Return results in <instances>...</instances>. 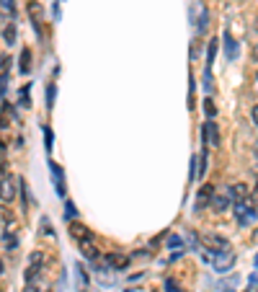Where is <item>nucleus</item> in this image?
I'll list each match as a JSON object with an SVG mask.
<instances>
[{"instance_id":"nucleus-22","label":"nucleus","mask_w":258,"mask_h":292,"mask_svg":"<svg viewBox=\"0 0 258 292\" xmlns=\"http://www.w3.org/2000/svg\"><path fill=\"white\" fill-rule=\"evenodd\" d=\"M184 246V238L181 235H170L168 238V248H181Z\"/></svg>"},{"instance_id":"nucleus-31","label":"nucleus","mask_w":258,"mask_h":292,"mask_svg":"<svg viewBox=\"0 0 258 292\" xmlns=\"http://www.w3.org/2000/svg\"><path fill=\"white\" fill-rule=\"evenodd\" d=\"M39 261H44V256H41V251H34L31 254V264H39Z\"/></svg>"},{"instance_id":"nucleus-32","label":"nucleus","mask_w":258,"mask_h":292,"mask_svg":"<svg viewBox=\"0 0 258 292\" xmlns=\"http://www.w3.org/2000/svg\"><path fill=\"white\" fill-rule=\"evenodd\" d=\"M6 127H11V124H8V119L3 114H0V130H6Z\"/></svg>"},{"instance_id":"nucleus-10","label":"nucleus","mask_w":258,"mask_h":292,"mask_svg":"<svg viewBox=\"0 0 258 292\" xmlns=\"http://www.w3.org/2000/svg\"><path fill=\"white\" fill-rule=\"evenodd\" d=\"M212 194H214V189L207 184V186H201V191H199V197H196V210H204V204L212 199Z\"/></svg>"},{"instance_id":"nucleus-14","label":"nucleus","mask_w":258,"mask_h":292,"mask_svg":"<svg viewBox=\"0 0 258 292\" xmlns=\"http://www.w3.org/2000/svg\"><path fill=\"white\" fill-rule=\"evenodd\" d=\"M235 215H238L240 225H248V207H245V202H235Z\"/></svg>"},{"instance_id":"nucleus-23","label":"nucleus","mask_w":258,"mask_h":292,"mask_svg":"<svg viewBox=\"0 0 258 292\" xmlns=\"http://www.w3.org/2000/svg\"><path fill=\"white\" fill-rule=\"evenodd\" d=\"M44 140H47V150H52L55 148V135H52L49 127H44Z\"/></svg>"},{"instance_id":"nucleus-34","label":"nucleus","mask_w":258,"mask_h":292,"mask_svg":"<svg viewBox=\"0 0 258 292\" xmlns=\"http://www.w3.org/2000/svg\"><path fill=\"white\" fill-rule=\"evenodd\" d=\"M3 269H6V266H3V261H0V274H3Z\"/></svg>"},{"instance_id":"nucleus-20","label":"nucleus","mask_w":258,"mask_h":292,"mask_svg":"<svg viewBox=\"0 0 258 292\" xmlns=\"http://www.w3.org/2000/svg\"><path fill=\"white\" fill-rule=\"evenodd\" d=\"M3 243H6V248H8V251H16V246H18V240H16L11 233H6V235H3Z\"/></svg>"},{"instance_id":"nucleus-6","label":"nucleus","mask_w":258,"mask_h":292,"mask_svg":"<svg viewBox=\"0 0 258 292\" xmlns=\"http://www.w3.org/2000/svg\"><path fill=\"white\" fill-rule=\"evenodd\" d=\"M78 243H80V254H83L85 259H96V256H98V248H96L93 238H83V240H78Z\"/></svg>"},{"instance_id":"nucleus-18","label":"nucleus","mask_w":258,"mask_h":292,"mask_svg":"<svg viewBox=\"0 0 258 292\" xmlns=\"http://www.w3.org/2000/svg\"><path fill=\"white\" fill-rule=\"evenodd\" d=\"M55 96H57V86H55V83H49V86H47V109L55 106Z\"/></svg>"},{"instance_id":"nucleus-4","label":"nucleus","mask_w":258,"mask_h":292,"mask_svg":"<svg viewBox=\"0 0 258 292\" xmlns=\"http://www.w3.org/2000/svg\"><path fill=\"white\" fill-rule=\"evenodd\" d=\"M13 197H16V181L11 176H3V179H0V199H3V202H13Z\"/></svg>"},{"instance_id":"nucleus-17","label":"nucleus","mask_w":258,"mask_h":292,"mask_svg":"<svg viewBox=\"0 0 258 292\" xmlns=\"http://www.w3.org/2000/svg\"><path fill=\"white\" fill-rule=\"evenodd\" d=\"M163 287H165V292H184V287H181L176 279H170V277L163 282Z\"/></svg>"},{"instance_id":"nucleus-5","label":"nucleus","mask_w":258,"mask_h":292,"mask_svg":"<svg viewBox=\"0 0 258 292\" xmlns=\"http://www.w3.org/2000/svg\"><path fill=\"white\" fill-rule=\"evenodd\" d=\"M104 264H109L114 269H126L129 266V256H124V254H106L104 256Z\"/></svg>"},{"instance_id":"nucleus-7","label":"nucleus","mask_w":258,"mask_h":292,"mask_svg":"<svg viewBox=\"0 0 258 292\" xmlns=\"http://www.w3.org/2000/svg\"><path fill=\"white\" fill-rule=\"evenodd\" d=\"M49 171H52V179H55L57 194H60V197H65V176H62V171H60V165H57L55 160L49 163Z\"/></svg>"},{"instance_id":"nucleus-11","label":"nucleus","mask_w":258,"mask_h":292,"mask_svg":"<svg viewBox=\"0 0 258 292\" xmlns=\"http://www.w3.org/2000/svg\"><path fill=\"white\" fill-rule=\"evenodd\" d=\"M70 233H72L78 240H83V238H93V235H91V230L85 228L83 223H72V225H70Z\"/></svg>"},{"instance_id":"nucleus-9","label":"nucleus","mask_w":258,"mask_h":292,"mask_svg":"<svg viewBox=\"0 0 258 292\" xmlns=\"http://www.w3.org/2000/svg\"><path fill=\"white\" fill-rule=\"evenodd\" d=\"M227 194H230V202H245L248 199V186L245 184H235Z\"/></svg>"},{"instance_id":"nucleus-28","label":"nucleus","mask_w":258,"mask_h":292,"mask_svg":"<svg viewBox=\"0 0 258 292\" xmlns=\"http://www.w3.org/2000/svg\"><path fill=\"white\" fill-rule=\"evenodd\" d=\"M21 106H23V109H29V106H31V99H29V86L23 88V96H21Z\"/></svg>"},{"instance_id":"nucleus-8","label":"nucleus","mask_w":258,"mask_h":292,"mask_svg":"<svg viewBox=\"0 0 258 292\" xmlns=\"http://www.w3.org/2000/svg\"><path fill=\"white\" fill-rule=\"evenodd\" d=\"M26 11H29V16H31L36 31H41V29H39V21H41V6L36 3V0H29V3H26Z\"/></svg>"},{"instance_id":"nucleus-21","label":"nucleus","mask_w":258,"mask_h":292,"mask_svg":"<svg viewBox=\"0 0 258 292\" xmlns=\"http://www.w3.org/2000/svg\"><path fill=\"white\" fill-rule=\"evenodd\" d=\"M204 114H207L209 119H214V114H217V109H214V101H212V99L204 101Z\"/></svg>"},{"instance_id":"nucleus-27","label":"nucleus","mask_w":258,"mask_h":292,"mask_svg":"<svg viewBox=\"0 0 258 292\" xmlns=\"http://www.w3.org/2000/svg\"><path fill=\"white\" fill-rule=\"evenodd\" d=\"M18 186H21V207L26 210V181L21 179V181H18Z\"/></svg>"},{"instance_id":"nucleus-3","label":"nucleus","mask_w":258,"mask_h":292,"mask_svg":"<svg viewBox=\"0 0 258 292\" xmlns=\"http://www.w3.org/2000/svg\"><path fill=\"white\" fill-rule=\"evenodd\" d=\"M201 135H204V142H209L212 148H217V145H220V132H217V124H214L212 119H209V121H204V130H201Z\"/></svg>"},{"instance_id":"nucleus-26","label":"nucleus","mask_w":258,"mask_h":292,"mask_svg":"<svg viewBox=\"0 0 258 292\" xmlns=\"http://www.w3.org/2000/svg\"><path fill=\"white\" fill-rule=\"evenodd\" d=\"M207 26H209V13H207V11L201 8V18H199V31H204Z\"/></svg>"},{"instance_id":"nucleus-35","label":"nucleus","mask_w":258,"mask_h":292,"mask_svg":"<svg viewBox=\"0 0 258 292\" xmlns=\"http://www.w3.org/2000/svg\"><path fill=\"white\" fill-rule=\"evenodd\" d=\"M225 292H233V289H225Z\"/></svg>"},{"instance_id":"nucleus-1","label":"nucleus","mask_w":258,"mask_h":292,"mask_svg":"<svg viewBox=\"0 0 258 292\" xmlns=\"http://www.w3.org/2000/svg\"><path fill=\"white\" fill-rule=\"evenodd\" d=\"M201 259H204V261H209V264H212V269L217 272V274H225V272H227V269H233V264H235L233 251H204V254H201Z\"/></svg>"},{"instance_id":"nucleus-2","label":"nucleus","mask_w":258,"mask_h":292,"mask_svg":"<svg viewBox=\"0 0 258 292\" xmlns=\"http://www.w3.org/2000/svg\"><path fill=\"white\" fill-rule=\"evenodd\" d=\"M201 240H204L207 248H212V251H230V240L217 235V233H204Z\"/></svg>"},{"instance_id":"nucleus-30","label":"nucleus","mask_w":258,"mask_h":292,"mask_svg":"<svg viewBox=\"0 0 258 292\" xmlns=\"http://www.w3.org/2000/svg\"><path fill=\"white\" fill-rule=\"evenodd\" d=\"M41 225H44V233H47V235H55V230H52V223H49L47 217L41 220Z\"/></svg>"},{"instance_id":"nucleus-19","label":"nucleus","mask_w":258,"mask_h":292,"mask_svg":"<svg viewBox=\"0 0 258 292\" xmlns=\"http://www.w3.org/2000/svg\"><path fill=\"white\" fill-rule=\"evenodd\" d=\"M8 67H11V60L0 57V80H8Z\"/></svg>"},{"instance_id":"nucleus-13","label":"nucleus","mask_w":258,"mask_h":292,"mask_svg":"<svg viewBox=\"0 0 258 292\" xmlns=\"http://www.w3.org/2000/svg\"><path fill=\"white\" fill-rule=\"evenodd\" d=\"M209 202H212V207H214L217 212H222V210H227V204H230V194H225V197H212Z\"/></svg>"},{"instance_id":"nucleus-16","label":"nucleus","mask_w":258,"mask_h":292,"mask_svg":"<svg viewBox=\"0 0 258 292\" xmlns=\"http://www.w3.org/2000/svg\"><path fill=\"white\" fill-rule=\"evenodd\" d=\"M3 39H6V44H13V41H16V26L13 23H8L3 29Z\"/></svg>"},{"instance_id":"nucleus-25","label":"nucleus","mask_w":258,"mask_h":292,"mask_svg":"<svg viewBox=\"0 0 258 292\" xmlns=\"http://www.w3.org/2000/svg\"><path fill=\"white\" fill-rule=\"evenodd\" d=\"M207 163H209V158H207V148H204V153H201V165H199V174H196V176H204V174H207Z\"/></svg>"},{"instance_id":"nucleus-29","label":"nucleus","mask_w":258,"mask_h":292,"mask_svg":"<svg viewBox=\"0 0 258 292\" xmlns=\"http://www.w3.org/2000/svg\"><path fill=\"white\" fill-rule=\"evenodd\" d=\"M6 86H8V80H0V106H3V99H6Z\"/></svg>"},{"instance_id":"nucleus-12","label":"nucleus","mask_w":258,"mask_h":292,"mask_svg":"<svg viewBox=\"0 0 258 292\" xmlns=\"http://www.w3.org/2000/svg\"><path fill=\"white\" fill-rule=\"evenodd\" d=\"M225 55H227L230 60H238V41H235L230 34L225 36Z\"/></svg>"},{"instance_id":"nucleus-24","label":"nucleus","mask_w":258,"mask_h":292,"mask_svg":"<svg viewBox=\"0 0 258 292\" xmlns=\"http://www.w3.org/2000/svg\"><path fill=\"white\" fill-rule=\"evenodd\" d=\"M75 215H78V210H75V204H72V202H67V204H65V217H67V220H72Z\"/></svg>"},{"instance_id":"nucleus-15","label":"nucleus","mask_w":258,"mask_h":292,"mask_svg":"<svg viewBox=\"0 0 258 292\" xmlns=\"http://www.w3.org/2000/svg\"><path fill=\"white\" fill-rule=\"evenodd\" d=\"M29 70H31V50H23L21 52V72L26 75Z\"/></svg>"},{"instance_id":"nucleus-33","label":"nucleus","mask_w":258,"mask_h":292,"mask_svg":"<svg viewBox=\"0 0 258 292\" xmlns=\"http://www.w3.org/2000/svg\"><path fill=\"white\" fill-rule=\"evenodd\" d=\"M3 6H6V8H8L11 13H13V0H3Z\"/></svg>"}]
</instances>
